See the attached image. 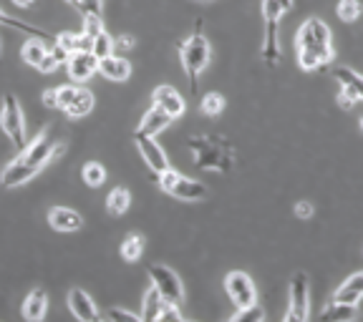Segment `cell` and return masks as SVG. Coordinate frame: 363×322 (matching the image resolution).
<instances>
[{
	"label": "cell",
	"mask_w": 363,
	"mask_h": 322,
	"mask_svg": "<svg viewBox=\"0 0 363 322\" xmlns=\"http://www.w3.org/2000/svg\"><path fill=\"white\" fill-rule=\"evenodd\" d=\"M295 51H298V66L303 71H315L333 61V35L320 18H308L298 33H295Z\"/></svg>",
	"instance_id": "6da1fadb"
},
{
	"label": "cell",
	"mask_w": 363,
	"mask_h": 322,
	"mask_svg": "<svg viewBox=\"0 0 363 322\" xmlns=\"http://www.w3.org/2000/svg\"><path fill=\"white\" fill-rule=\"evenodd\" d=\"M199 169L227 174L235 166V149L222 136H192L187 142Z\"/></svg>",
	"instance_id": "7a4b0ae2"
},
{
	"label": "cell",
	"mask_w": 363,
	"mask_h": 322,
	"mask_svg": "<svg viewBox=\"0 0 363 322\" xmlns=\"http://www.w3.org/2000/svg\"><path fill=\"white\" fill-rule=\"evenodd\" d=\"M210 56H212V48H210V43H207V38H204V33H202V21H197L192 35H189L184 43H179V58H182V66H184V71H187L189 91H192V93H197V91H199V74L207 68Z\"/></svg>",
	"instance_id": "3957f363"
},
{
	"label": "cell",
	"mask_w": 363,
	"mask_h": 322,
	"mask_svg": "<svg viewBox=\"0 0 363 322\" xmlns=\"http://www.w3.org/2000/svg\"><path fill=\"white\" fill-rule=\"evenodd\" d=\"M63 151H66V146H63L61 142H56L48 131H43V134L35 136L33 142H28V146L18 154V161H23V164L30 166V169L40 171L45 164H51L56 156H61Z\"/></svg>",
	"instance_id": "277c9868"
},
{
	"label": "cell",
	"mask_w": 363,
	"mask_h": 322,
	"mask_svg": "<svg viewBox=\"0 0 363 322\" xmlns=\"http://www.w3.org/2000/svg\"><path fill=\"white\" fill-rule=\"evenodd\" d=\"M0 126L11 136L13 146L18 149V154L28 146V139H26V124H23V111L21 103L13 93H6L3 98V108H0Z\"/></svg>",
	"instance_id": "5b68a950"
},
{
	"label": "cell",
	"mask_w": 363,
	"mask_h": 322,
	"mask_svg": "<svg viewBox=\"0 0 363 322\" xmlns=\"http://www.w3.org/2000/svg\"><path fill=\"white\" fill-rule=\"evenodd\" d=\"M149 280H152V287L159 292V297L169 305L179 307L182 300H184V289H182V280L177 277V272L169 270L164 265H149Z\"/></svg>",
	"instance_id": "8992f818"
},
{
	"label": "cell",
	"mask_w": 363,
	"mask_h": 322,
	"mask_svg": "<svg viewBox=\"0 0 363 322\" xmlns=\"http://www.w3.org/2000/svg\"><path fill=\"white\" fill-rule=\"evenodd\" d=\"M225 289L230 294V300L235 302L238 310H245V307H252L257 305V289H255V282L250 280V275L245 272L235 270L230 272L225 277Z\"/></svg>",
	"instance_id": "52a82bcc"
},
{
	"label": "cell",
	"mask_w": 363,
	"mask_h": 322,
	"mask_svg": "<svg viewBox=\"0 0 363 322\" xmlns=\"http://www.w3.org/2000/svg\"><path fill=\"white\" fill-rule=\"evenodd\" d=\"M311 297H308V275L306 272H298L290 282V307L285 322H308L311 315Z\"/></svg>",
	"instance_id": "ba28073f"
},
{
	"label": "cell",
	"mask_w": 363,
	"mask_h": 322,
	"mask_svg": "<svg viewBox=\"0 0 363 322\" xmlns=\"http://www.w3.org/2000/svg\"><path fill=\"white\" fill-rule=\"evenodd\" d=\"M134 144H136V149H139V154H142V159L147 161V166L157 176L164 174L167 169H172L169 161H167L164 149L154 142V136H147V134H142V131H134Z\"/></svg>",
	"instance_id": "9c48e42d"
},
{
	"label": "cell",
	"mask_w": 363,
	"mask_h": 322,
	"mask_svg": "<svg viewBox=\"0 0 363 322\" xmlns=\"http://www.w3.org/2000/svg\"><path fill=\"white\" fill-rule=\"evenodd\" d=\"M66 68H68V79L74 81V84H84V81H89L94 74H99V58L91 51L71 53Z\"/></svg>",
	"instance_id": "30bf717a"
},
{
	"label": "cell",
	"mask_w": 363,
	"mask_h": 322,
	"mask_svg": "<svg viewBox=\"0 0 363 322\" xmlns=\"http://www.w3.org/2000/svg\"><path fill=\"white\" fill-rule=\"evenodd\" d=\"M68 307H71V312H74L76 320H81V322H99L101 320L96 305H94V300H91V294L84 292V289H79V287H74L71 292H68Z\"/></svg>",
	"instance_id": "8fae6325"
},
{
	"label": "cell",
	"mask_w": 363,
	"mask_h": 322,
	"mask_svg": "<svg viewBox=\"0 0 363 322\" xmlns=\"http://www.w3.org/2000/svg\"><path fill=\"white\" fill-rule=\"evenodd\" d=\"M152 101L154 106H159L164 113H169L172 119H179L182 113H184V98L179 96V91L172 88V86H157L152 93Z\"/></svg>",
	"instance_id": "7c38bea8"
},
{
	"label": "cell",
	"mask_w": 363,
	"mask_h": 322,
	"mask_svg": "<svg viewBox=\"0 0 363 322\" xmlns=\"http://www.w3.org/2000/svg\"><path fill=\"white\" fill-rule=\"evenodd\" d=\"M48 224L56 229V232H79L84 226V217L76 209H68V207H51L48 212Z\"/></svg>",
	"instance_id": "4fadbf2b"
},
{
	"label": "cell",
	"mask_w": 363,
	"mask_h": 322,
	"mask_svg": "<svg viewBox=\"0 0 363 322\" xmlns=\"http://www.w3.org/2000/svg\"><path fill=\"white\" fill-rule=\"evenodd\" d=\"M169 194L177 199H182V202H199V199L207 197V187H204L202 181L189 179V176H177Z\"/></svg>",
	"instance_id": "5bb4252c"
},
{
	"label": "cell",
	"mask_w": 363,
	"mask_h": 322,
	"mask_svg": "<svg viewBox=\"0 0 363 322\" xmlns=\"http://www.w3.org/2000/svg\"><path fill=\"white\" fill-rule=\"evenodd\" d=\"M99 74H101L104 79L121 84V81H129V76H131V63L126 61V58H121V56H116V53H111L108 58H101V61H99Z\"/></svg>",
	"instance_id": "9a60e30c"
},
{
	"label": "cell",
	"mask_w": 363,
	"mask_h": 322,
	"mask_svg": "<svg viewBox=\"0 0 363 322\" xmlns=\"http://www.w3.org/2000/svg\"><path fill=\"white\" fill-rule=\"evenodd\" d=\"M363 297V272H356L346 282L340 284L333 292V300L330 302H343V305H358V300Z\"/></svg>",
	"instance_id": "2e32d148"
},
{
	"label": "cell",
	"mask_w": 363,
	"mask_h": 322,
	"mask_svg": "<svg viewBox=\"0 0 363 322\" xmlns=\"http://www.w3.org/2000/svg\"><path fill=\"white\" fill-rule=\"evenodd\" d=\"M38 174L35 169H30V166H26L23 161H18V159H13L11 164L3 169V174H0V184L8 189L13 187H21V184H26V181H30L33 176Z\"/></svg>",
	"instance_id": "e0dca14e"
},
{
	"label": "cell",
	"mask_w": 363,
	"mask_h": 322,
	"mask_svg": "<svg viewBox=\"0 0 363 322\" xmlns=\"http://www.w3.org/2000/svg\"><path fill=\"white\" fill-rule=\"evenodd\" d=\"M0 25H8V28H13V30H21V33H26V35H30V38H38V40H43V43H56V35L53 33H48V30H43V28H38V25H30V23H26V21H16L13 16H8L3 8H0Z\"/></svg>",
	"instance_id": "ac0fdd59"
},
{
	"label": "cell",
	"mask_w": 363,
	"mask_h": 322,
	"mask_svg": "<svg viewBox=\"0 0 363 322\" xmlns=\"http://www.w3.org/2000/svg\"><path fill=\"white\" fill-rule=\"evenodd\" d=\"M45 310H48V294H45V289H33L26 297V302H23V317L28 322H40L45 317Z\"/></svg>",
	"instance_id": "d6986e66"
},
{
	"label": "cell",
	"mask_w": 363,
	"mask_h": 322,
	"mask_svg": "<svg viewBox=\"0 0 363 322\" xmlns=\"http://www.w3.org/2000/svg\"><path fill=\"white\" fill-rule=\"evenodd\" d=\"M169 121H172L169 113H164L159 106H152L147 113H144L142 124H139L136 131H142V134H147V136H157L159 131H164L167 126H169Z\"/></svg>",
	"instance_id": "ffe728a7"
},
{
	"label": "cell",
	"mask_w": 363,
	"mask_h": 322,
	"mask_svg": "<svg viewBox=\"0 0 363 322\" xmlns=\"http://www.w3.org/2000/svg\"><path fill=\"white\" fill-rule=\"evenodd\" d=\"M91 111H94V93H91L89 88H84V86H79L74 101L68 103V108H66V116H71V119H84Z\"/></svg>",
	"instance_id": "44dd1931"
},
{
	"label": "cell",
	"mask_w": 363,
	"mask_h": 322,
	"mask_svg": "<svg viewBox=\"0 0 363 322\" xmlns=\"http://www.w3.org/2000/svg\"><path fill=\"white\" fill-rule=\"evenodd\" d=\"M358 317L356 305H343V302H330L325 310H320V322H353Z\"/></svg>",
	"instance_id": "7402d4cb"
},
{
	"label": "cell",
	"mask_w": 363,
	"mask_h": 322,
	"mask_svg": "<svg viewBox=\"0 0 363 322\" xmlns=\"http://www.w3.org/2000/svg\"><path fill=\"white\" fill-rule=\"evenodd\" d=\"M333 79L338 81L340 86L351 88L358 96V101H363V76L358 74V71H353V68H348V66H338V68H333Z\"/></svg>",
	"instance_id": "603a6c76"
},
{
	"label": "cell",
	"mask_w": 363,
	"mask_h": 322,
	"mask_svg": "<svg viewBox=\"0 0 363 322\" xmlns=\"http://www.w3.org/2000/svg\"><path fill=\"white\" fill-rule=\"evenodd\" d=\"M21 56H23V61L28 63V66L38 68L40 61H43V58L48 56V45H45L43 40H38V38H28L26 43H23Z\"/></svg>",
	"instance_id": "cb8c5ba5"
},
{
	"label": "cell",
	"mask_w": 363,
	"mask_h": 322,
	"mask_svg": "<svg viewBox=\"0 0 363 322\" xmlns=\"http://www.w3.org/2000/svg\"><path fill=\"white\" fill-rule=\"evenodd\" d=\"M129 204H131V194H129V189H124V187H116L106 197V209L111 217H121L129 209Z\"/></svg>",
	"instance_id": "d4e9b609"
},
{
	"label": "cell",
	"mask_w": 363,
	"mask_h": 322,
	"mask_svg": "<svg viewBox=\"0 0 363 322\" xmlns=\"http://www.w3.org/2000/svg\"><path fill=\"white\" fill-rule=\"evenodd\" d=\"M162 307H164V300L159 297L157 289H149L147 297H144V310H142V320L144 322H157L159 315H162Z\"/></svg>",
	"instance_id": "484cf974"
},
{
	"label": "cell",
	"mask_w": 363,
	"mask_h": 322,
	"mask_svg": "<svg viewBox=\"0 0 363 322\" xmlns=\"http://www.w3.org/2000/svg\"><path fill=\"white\" fill-rule=\"evenodd\" d=\"M142 252H144V237L142 234H129V237L121 242V257H124L126 262L142 260Z\"/></svg>",
	"instance_id": "4316f807"
},
{
	"label": "cell",
	"mask_w": 363,
	"mask_h": 322,
	"mask_svg": "<svg viewBox=\"0 0 363 322\" xmlns=\"http://www.w3.org/2000/svg\"><path fill=\"white\" fill-rule=\"evenodd\" d=\"M335 13H338V18L343 23H353V21H358V16L363 13V6L358 0H338Z\"/></svg>",
	"instance_id": "83f0119b"
},
{
	"label": "cell",
	"mask_w": 363,
	"mask_h": 322,
	"mask_svg": "<svg viewBox=\"0 0 363 322\" xmlns=\"http://www.w3.org/2000/svg\"><path fill=\"white\" fill-rule=\"evenodd\" d=\"M81 174H84V181L89 184V187H101L104 181H106V169H104L99 161H89Z\"/></svg>",
	"instance_id": "f1b7e54d"
},
{
	"label": "cell",
	"mask_w": 363,
	"mask_h": 322,
	"mask_svg": "<svg viewBox=\"0 0 363 322\" xmlns=\"http://www.w3.org/2000/svg\"><path fill=\"white\" fill-rule=\"evenodd\" d=\"M113 51H116V48H113V38L106 33V30H104V33H99L96 38H94V45H91V53H94V56H96L99 61H101V58H108Z\"/></svg>",
	"instance_id": "f546056e"
},
{
	"label": "cell",
	"mask_w": 363,
	"mask_h": 322,
	"mask_svg": "<svg viewBox=\"0 0 363 322\" xmlns=\"http://www.w3.org/2000/svg\"><path fill=\"white\" fill-rule=\"evenodd\" d=\"M199 108H202L204 116H220L225 111V98L220 93H207L202 98V103H199Z\"/></svg>",
	"instance_id": "4dcf8cb0"
},
{
	"label": "cell",
	"mask_w": 363,
	"mask_h": 322,
	"mask_svg": "<svg viewBox=\"0 0 363 322\" xmlns=\"http://www.w3.org/2000/svg\"><path fill=\"white\" fill-rule=\"evenodd\" d=\"M262 317H265L262 307L252 305V307H245V310H238V315H235L230 322H262Z\"/></svg>",
	"instance_id": "1f68e13d"
},
{
	"label": "cell",
	"mask_w": 363,
	"mask_h": 322,
	"mask_svg": "<svg viewBox=\"0 0 363 322\" xmlns=\"http://www.w3.org/2000/svg\"><path fill=\"white\" fill-rule=\"evenodd\" d=\"M81 33L86 35V38H96L99 33H104V23L99 16H84V28H81Z\"/></svg>",
	"instance_id": "d6a6232c"
},
{
	"label": "cell",
	"mask_w": 363,
	"mask_h": 322,
	"mask_svg": "<svg viewBox=\"0 0 363 322\" xmlns=\"http://www.w3.org/2000/svg\"><path fill=\"white\" fill-rule=\"evenodd\" d=\"M74 6L81 11V16H99L101 18V0H74Z\"/></svg>",
	"instance_id": "836d02e7"
},
{
	"label": "cell",
	"mask_w": 363,
	"mask_h": 322,
	"mask_svg": "<svg viewBox=\"0 0 363 322\" xmlns=\"http://www.w3.org/2000/svg\"><path fill=\"white\" fill-rule=\"evenodd\" d=\"M76 88H79L76 84H68V86H61V88H58V108H61V111H66L68 103L74 101Z\"/></svg>",
	"instance_id": "e575fe53"
},
{
	"label": "cell",
	"mask_w": 363,
	"mask_h": 322,
	"mask_svg": "<svg viewBox=\"0 0 363 322\" xmlns=\"http://www.w3.org/2000/svg\"><path fill=\"white\" fill-rule=\"evenodd\" d=\"M108 320L111 322H144L142 317L131 315V312H126V310H119V307H111V310H108Z\"/></svg>",
	"instance_id": "d590c367"
},
{
	"label": "cell",
	"mask_w": 363,
	"mask_h": 322,
	"mask_svg": "<svg viewBox=\"0 0 363 322\" xmlns=\"http://www.w3.org/2000/svg\"><path fill=\"white\" fill-rule=\"evenodd\" d=\"M157 322H184V320H182V315H179V307L164 302V307H162V315H159Z\"/></svg>",
	"instance_id": "8d00e7d4"
},
{
	"label": "cell",
	"mask_w": 363,
	"mask_h": 322,
	"mask_svg": "<svg viewBox=\"0 0 363 322\" xmlns=\"http://www.w3.org/2000/svg\"><path fill=\"white\" fill-rule=\"evenodd\" d=\"M356 101H358V96H356V93H353L351 88H346V86H340V93H338V106H340V108H346V111H348V108H353V103H356Z\"/></svg>",
	"instance_id": "74e56055"
},
{
	"label": "cell",
	"mask_w": 363,
	"mask_h": 322,
	"mask_svg": "<svg viewBox=\"0 0 363 322\" xmlns=\"http://www.w3.org/2000/svg\"><path fill=\"white\" fill-rule=\"evenodd\" d=\"M177 176H179V174H177L174 169H167L164 174H159V176H157V181H159V189H162V192H169V189H172V184H174V181H177Z\"/></svg>",
	"instance_id": "f35d334b"
},
{
	"label": "cell",
	"mask_w": 363,
	"mask_h": 322,
	"mask_svg": "<svg viewBox=\"0 0 363 322\" xmlns=\"http://www.w3.org/2000/svg\"><path fill=\"white\" fill-rule=\"evenodd\" d=\"M61 66V63L56 61V58L51 56V51H48V56L43 58V61H40V66H38V71L40 74H53V71H56V68Z\"/></svg>",
	"instance_id": "ab89813d"
},
{
	"label": "cell",
	"mask_w": 363,
	"mask_h": 322,
	"mask_svg": "<svg viewBox=\"0 0 363 322\" xmlns=\"http://www.w3.org/2000/svg\"><path fill=\"white\" fill-rule=\"evenodd\" d=\"M295 217H298V219H311V217H313V204L311 202H298V204H295Z\"/></svg>",
	"instance_id": "60d3db41"
},
{
	"label": "cell",
	"mask_w": 363,
	"mask_h": 322,
	"mask_svg": "<svg viewBox=\"0 0 363 322\" xmlns=\"http://www.w3.org/2000/svg\"><path fill=\"white\" fill-rule=\"evenodd\" d=\"M43 103L48 108H58V88H45L43 91Z\"/></svg>",
	"instance_id": "b9f144b4"
},
{
	"label": "cell",
	"mask_w": 363,
	"mask_h": 322,
	"mask_svg": "<svg viewBox=\"0 0 363 322\" xmlns=\"http://www.w3.org/2000/svg\"><path fill=\"white\" fill-rule=\"evenodd\" d=\"M113 48H134V35H119V38H113Z\"/></svg>",
	"instance_id": "7bdbcfd3"
},
{
	"label": "cell",
	"mask_w": 363,
	"mask_h": 322,
	"mask_svg": "<svg viewBox=\"0 0 363 322\" xmlns=\"http://www.w3.org/2000/svg\"><path fill=\"white\" fill-rule=\"evenodd\" d=\"M13 3H16L18 8H30V6H33V0H13Z\"/></svg>",
	"instance_id": "ee69618b"
},
{
	"label": "cell",
	"mask_w": 363,
	"mask_h": 322,
	"mask_svg": "<svg viewBox=\"0 0 363 322\" xmlns=\"http://www.w3.org/2000/svg\"><path fill=\"white\" fill-rule=\"evenodd\" d=\"M194 3H204V0H194Z\"/></svg>",
	"instance_id": "f6af8a7d"
},
{
	"label": "cell",
	"mask_w": 363,
	"mask_h": 322,
	"mask_svg": "<svg viewBox=\"0 0 363 322\" xmlns=\"http://www.w3.org/2000/svg\"><path fill=\"white\" fill-rule=\"evenodd\" d=\"M361 131H363V119H361Z\"/></svg>",
	"instance_id": "bcb514c9"
},
{
	"label": "cell",
	"mask_w": 363,
	"mask_h": 322,
	"mask_svg": "<svg viewBox=\"0 0 363 322\" xmlns=\"http://www.w3.org/2000/svg\"><path fill=\"white\" fill-rule=\"evenodd\" d=\"M99 322H104V320H99Z\"/></svg>",
	"instance_id": "7dc6e473"
},
{
	"label": "cell",
	"mask_w": 363,
	"mask_h": 322,
	"mask_svg": "<svg viewBox=\"0 0 363 322\" xmlns=\"http://www.w3.org/2000/svg\"><path fill=\"white\" fill-rule=\"evenodd\" d=\"M71 3H74V0H71Z\"/></svg>",
	"instance_id": "c3c4849f"
}]
</instances>
